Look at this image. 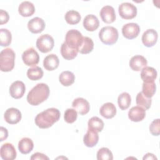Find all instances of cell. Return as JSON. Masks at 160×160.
I'll return each instance as SVG.
<instances>
[{
	"mask_svg": "<svg viewBox=\"0 0 160 160\" xmlns=\"http://www.w3.org/2000/svg\"><path fill=\"white\" fill-rule=\"evenodd\" d=\"M30 159H31V160H36V159H42V160L47 159V160H48V159H49V158H48V156H46L45 154L38 152L34 153V154L31 156V157L30 158Z\"/></svg>",
	"mask_w": 160,
	"mask_h": 160,
	"instance_id": "cell-40",
	"label": "cell"
},
{
	"mask_svg": "<svg viewBox=\"0 0 160 160\" xmlns=\"http://www.w3.org/2000/svg\"><path fill=\"white\" fill-rule=\"evenodd\" d=\"M49 88L45 83H38L27 95V101L32 106H38L45 101L49 96Z\"/></svg>",
	"mask_w": 160,
	"mask_h": 160,
	"instance_id": "cell-2",
	"label": "cell"
},
{
	"mask_svg": "<svg viewBox=\"0 0 160 160\" xmlns=\"http://www.w3.org/2000/svg\"><path fill=\"white\" fill-rule=\"evenodd\" d=\"M159 119H154L149 126V131L153 136H159L160 134Z\"/></svg>",
	"mask_w": 160,
	"mask_h": 160,
	"instance_id": "cell-38",
	"label": "cell"
},
{
	"mask_svg": "<svg viewBox=\"0 0 160 160\" xmlns=\"http://www.w3.org/2000/svg\"><path fill=\"white\" fill-rule=\"evenodd\" d=\"M131 102V98L128 92H124L120 94L118 98V104L121 110L127 109Z\"/></svg>",
	"mask_w": 160,
	"mask_h": 160,
	"instance_id": "cell-29",
	"label": "cell"
},
{
	"mask_svg": "<svg viewBox=\"0 0 160 160\" xmlns=\"http://www.w3.org/2000/svg\"><path fill=\"white\" fill-rule=\"evenodd\" d=\"M156 70L150 66H146L142 70L141 72V78L144 82H152L157 78Z\"/></svg>",
	"mask_w": 160,
	"mask_h": 160,
	"instance_id": "cell-20",
	"label": "cell"
},
{
	"mask_svg": "<svg viewBox=\"0 0 160 160\" xmlns=\"http://www.w3.org/2000/svg\"><path fill=\"white\" fill-rule=\"evenodd\" d=\"M0 141H3L6 139H7L8 136V132L6 128L1 126L0 128Z\"/></svg>",
	"mask_w": 160,
	"mask_h": 160,
	"instance_id": "cell-41",
	"label": "cell"
},
{
	"mask_svg": "<svg viewBox=\"0 0 160 160\" xmlns=\"http://www.w3.org/2000/svg\"><path fill=\"white\" fill-rule=\"evenodd\" d=\"M78 118V112L73 108H68L64 112V118L66 122L68 123H73L76 121Z\"/></svg>",
	"mask_w": 160,
	"mask_h": 160,
	"instance_id": "cell-37",
	"label": "cell"
},
{
	"mask_svg": "<svg viewBox=\"0 0 160 160\" xmlns=\"http://www.w3.org/2000/svg\"><path fill=\"white\" fill-rule=\"evenodd\" d=\"M22 59L25 65L34 66L39 61V55L32 47L25 50L22 54Z\"/></svg>",
	"mask_w": 160,
	"mask_h": 160,
	"instance_id": "cell-8",
	"label": "cell"
},
{
	"mask_svg": "<svg viewBox=\"0 0 160 160\" xmlns=\"http://www.w3.org/2000/svg\"><path fill=\"white\" fill-rule=\"evenodd\" d=\"M26 86L23 82L16 81L13 82L9 88V93L12 98L14 99H20L24 94Z\"/></svg>",
	"mask_w": 160,
	"mask_h": 160,
	"instance_id": "cell-12",
	"label": "cell"
},
{
	"mask_svg": "<svg viewBox=\"0 0 160 160\" xmlns=\"http://www.w3.org/2000/svg\"><path fill=\"white\" fill-rule=\"evenodd\" d=\"M104 122L101 119L97 116L92 117L89 119L88 122V129L97 132L102 131L104 128Z\"/></svg>",
	"mask_w": 160,
	"mask_h": 160,
	"instance_id": "cell-28",
	"label": "cell"
},
{
	"mask_svg": "<svg viewBox=\"0 0 160 160\" xmlns=\"http://www.w3.org/2000/svg\"><path fill=\"white\" fill-rule=\"evenodd\" d=\"M140 32V27L137 23L129 22L124 24L122 28V34L128 39L136 38Z\"/></svg>",
	"mask_w": 160,
	"mask_h": 160,
	"instance_id": "cell-9",
	"label": "cell"
},
{
	"mask_svg": "<svg viewBox=\"0 0 160 160\" xmlns=\"http://www.w3.org/2000/svg\"><path fill=\"white\" fill-rule=\"evenodd\" d=\"M100 16L103 22L110 24L116 20V13L113 7L111 6H105L100 11Z\"/></svg>",
	"mask_w": 160,
	"mask_h": 160,
	"instance_id": "cell-16",
	"label": "cell"
},
{
	"mask_svg": "<svg viewBox=\"0 0 160 160\" xmlns=\"http://www.w3.org/2000/svg\"><path fill=\"white\" fill-rule=\"evenodd\" d=\"M82 35L79 31L71 29L68 31L66 34L64 42L70 48L75 49L78 51L82 43Z\"/></svg>",
	"mask_w": 160,
	"mask_h": 160,
	"instance_id": "cell-5",
	"label": "cell"
},
{
	"mask_svg": "<svg viewBox=\"0 0 160 160\" xmlns=\"http://www.w3.org/2000/svg\"><path fill=\"white\" fill-rule=\"evenodd\" d=\"M59 80L62 85L64 86H69L74 82L75 76L72 72L65 71L60 74Z\"/></svg>",
	"mask_w": 160,
	"mask_h": 160,
	"instance_id": "cell-26",
	"label": "cell"
},
{
	"mask_svg": "<svg viewBox=\"0 0 160 160\" xmlns=\"http://www.w3.org/2000/svg\"><path fill=\"white\" fill-rule=\"evenodd\" d=\"M158 32L153 29H147L142 36V42L143 44L148 48L156 44L158 41Z\"/></svg>",
	"mask_w": 160,
	"mask_h": 160,
	"instance_id": "cell-15",
	"label": "cell"
},
{
	"mask_svg": "<svg viewBox=\"0 0 160 160\" xmlns=\"http://www.w3.org/2000/svg\"><path fill=\"white\" fill-rule=\"evenodd\" d=\"M34 148V144L31 139L23 138L18 142V149L21 154H27L29 153Z\"/></svg>",
	"mask_w": 160,
	"mask_h": 160,
	"instance_id": "cell-25",
	"label": "cell"
},
{
	"mask_svg": "<svg viewBox=\"0 0 160 160\" xmlns=\"http://www.w3.org/2000/svg\"><path fill=\"white\" fill-rule=\"evenodd\" d=\"M97 159L98 160H112V152L108 148H101L97 152Z\"/></svg>",
	"mask_w": 160,
	"mask_h": 160,
	"instance_id": "cell-36",
	"label": "cell"
},
{
	"mask_svg": "<svg viewBox=\"0 0 160 160\" xmlns=\"http://www.w3.org/2000/svg\"><path fill=\"white\" fill-rule=\"evenodd\" d=\"M120 16L124 19H131L137 15V8L130 2H122L118 8Z\"/></svg>",
	"mask_w": 160,
	"mask_h": 160,
	"instance_id": "cell-7",
	"label": "cell"
},
{
	"mask_svg": "<svg viewBox=\"0 0 160 160\" xmlns=\"http://www.w3.org/2000/svg\"><path fill=\"white\" fill-rule=\"evenodd\" d=\"M82 24L86 30L92 32L98 28L99 21L95 15L88 14L84 18Z\"/></svg>",
	"mask_w": 160,
	"mask_h": 160,
	"instance_id": "cell-19",
	"label": "cell"
},
{
	"mask_svg": "<svg viewBox=\"0 0 160 160\" xmlns=\"http://www.w3.org/2000/svg\"><path fill=\"white\" fill-rule=\"evenodd\" d=\"M44 21L39 17H35L30 19L28 22V28L32 33L38 34L43 31L45 28Z\"/></svg>",
	"mask_w": 160,
	"mask_h": 160,
	"instance_id": "cell-14",
	"label": "cell"
},
{
	"mask_svg": "<svg viewBox=\"0 0 160 160\" xmlns=\"http://www.w3.org/2000/svg\"><path fill=\"white\" fill-rule=\"evenodd\" d=\"M64 18L68 24L74 25L80 22L81 16L79 12L75 10H69L66 13Z\"/></svg>",
	"mask_w": 160,
	"mask_h": 160,
	"instance_id": "cell-31",
	"label": "cell"
},
{
	"mask_svg": "<svg viewBox=\"0 0 160 160\" xmlns=\"http://www.w3.org/2000/svg\"><path fill=\"white\" fill-rule=\"evenodd\" d=\"M94 48V42L89 37H83L82 43L78 49V52L81 54H86L91 52Z\"/></svg>",
	"mask_w": 160,
	"mask_h": 160,
	"instance_id": "cell-30",
	"label": "cell"
},
{
	"mask_svg": "<svg viewBox=\"0 0 160 160\" xmlns=\"http://www.w3.org/2000/svg\"><path fill=\"white\" fill-rule=\"evenodd\" d=\"M16 54L11 48H6L0 53V69L2 72H9L14 67Z\"/></svg>",
	"mask_w": 160,
	"mask_h": 160,
	"instance_id": "cell-3",
	"label": "cell"
},
{
	"mask_svg": "<svg viewBox=\"0 0 160 160\" xmlns=\"http://www.w3.org/2000/svg\"><path fill=\"white\" fill-rule=\"evenodd\" d=\"M59 64L58 57L54 54H50L43 60V66L48 71H53L58 68Z\"/></svg>",
	"mask_w": 160,
	"mask_h": 160,
	"instance_id": "cell-21",
	"label": "cell"
},
{
	"mask_svg": "<svg viewBox=\"0 0 160 160\" xmlns=\"http://www.w3.org/2000/svg\"><path fill=\"white\" fill-rule=\"evenodd\" d=\"M72 106L80 115L87 114L90 109L89 102L82 98H78L74 99L72 102Z\"/></svg>",
	"mask_w": 160,
	"mask_h": 160,
	"instance_id": "cell-13",
	"label": "cell"
},
{
	"mask_svg": "<svg viewBox=\"0 0 160 160\" xmlns=\"http://www.w3.org/2000/svg\"><path fill=\"white\" fill-rule=\"evenodd\" d=\"M148 64L146 59L141 55H135L129 60L130 68L135 71L142 70Z\"/></svg>",
	"mask_w": 160,
	"mask_h": 160,
	"instance_id": "cell-17",
	"label": "cell"
},
{
	"mask_svg": "<svg viewBox=\"0 0 160 160\" xmlns=\"http://www.w3.org/2000/svg\"><path fill=\"white\" fill-rule=\"evenodd\" d=\"M98 141L99 136L98 132L88 129L83 138V142L85 146L89 148H92L98 144Z\"/></svg>",
	"mask_w": 160,
	"mask_h": 160,
	"instance_id": "cell-23",
	"label": "cell"
},
{
	"mask_svg": "<svg viewBox=\"0 0 160 160\" xmlns=\"http://www.w3.org/2000/svg\"><path fill=\"white\" fill-rule=\"evenodd\" d=\"M156 91V85L152 82H144L142 83V93L143 95L148 98H151L155 94Z\"/></svg>",
	"mask_w": 160,
	"mask_h": 160,
	"instance_id": "cell-33",
	"label": "cell"
},
{
	"mask_svg": "<svg viewBox=\"0 0 160 160\" xmlns=\"http://www.w3.org/2000/svg\"><path fill=\"white\" fill-rule=\"evenodd\" d=\"M136 102L139 106L146 110L150 108L152 103V100L151 98H148L145 97L142 92H139L136 96Z\"/></svg>",
	"mask_w": 160,
	"mask_h": 160,
	"instance_id": "cell-34",
	"label": "cell"
},
{
	"mask_svg": "<svg viewBox=\"0 0 160 160\" xmlns=\"http://www.w3.org/2000/svg\"><path fill=\"white\" fill-rule=\"evenodd\" d=\"M142 159H143L144 160V159H157V158H156L153 154L149 152V153L146 154L144 156V157H143Z\"/></svg>",
	"mask_w": 160,
	"mask_h": 160,
	"instance_id": "cell-42",
	"label": "cell"
},
{
	"mask_svg": "<svg viewBox=\"0 0 160 160\" xmlns=\"http://www.w3.org/2000/svg\"><path fill=\"white\" fill-rule=\"evenodd\" d=\"M9 19V14L7 11L1 9L0 10V24H6L8 22Z\"/></svg>",
	"mask_w": 160,
	"mask_h": 160,
	"instance_id": "cell-39",
	"label": "cell"
},
{
	"mask_svg": "<svg viewBox=\"0 0 160 160\" xmlns=\"http://www.w3.org/2000/svg\"><path fill=\"white\" fill-rule=\"evenodd\" d=\"M11 32L7 29H0V45L1 46H8L11 43Z\"/></svg>",
	"mask_w": 160,
	"mask_h": 160,
	"instance_id": "cell-35",
	"label": "cell"
},
{
	"mask_svg": "<svg viewBox=\"0 0 160 160\" xmlns=\"http://www.w3.org/2000/svg\"><path fill=\"white\" fill-rule=\"evenodd\" d=\"M22 118L21 111L15 108H8L4 112V118L5 121L10 124L18 123Z\"/></svg>",
	"mask_w": 160,
	"mask_h": 160,
	"instance_id": "cell-11",
	"label": "cell"
},
{
	"mask_svg": "<svg viewBox=\"0 0 160 160\" xmlns=\"http://www.w3.org/2000/svg\"><path fill=\"white\" fill-rule=\"evenodd\" d=\"M18 12L23 17H29L34 13L35 7L30 1H23L19 6Z\"/></svg>",
	"mask_w": 160,
	"mask_h": 160,
	"instance_id": "cell-24",
	"label": "cell"
},
{
	"mask_svg": "<svg viewBox=\"0 0 160 160\" xmlns=\"http://www.w3.org/2000/svg\"><path fill=\"white\" fill-rule=\"evenodd\" d=\"M36 45L41 52L46 53L51 51L54 48V41L51 35L44 34L37 39Z\"/></svg>",
	"mask_w": 160,
	"mask_h": 160,
	"instance_id": "cell-6",
	"label": "cell"
},
{
	"mask_svg": "<svg viewBox=\"0 0 160 160\" xmlns=\"http://www.w3.org/2000/svg\"><path fill=\"white\" fill-rule=\"evenodd\" d=\"M78 51L68 47L65 42H63L61 46V53L63 58L67 60L74 59L78 55Z\"/></svg>",
	"mask_w": 160,
	"mask_h": 160,
	"instance_id": "cell-27",
	"label": "cell"
},
{
	"mask_svg": "<svg viewBox=\"0 0 160 160\" xmlns=\"http://www.w3.org/2000/svg\"><path fill=\"white\" fill-rule=\"evenodd\" d=\"M145 116L146 110L139 106L131 108L128 112V118L133 122L141 121L144 119Z\"/></svg>",
	"mask_w": 160,
	"mask_h": 160,
	"instance_id": "cell-18",
	"label": "cell"
},
{
	"mask_svg": "<svg viewBox=\"0 0 160 160\" xmlns=\"http://www.w3.org/2000/svg\"><path fill=\"white\" fill-rule=\"evenodd\" d=\"M100 114L106 119H111L116 114V108L112 102L104 103L99 109Z\"/></svg>",
	"mask_w": 160,
	"mask_h": 160,
	"instance_id": "cell-22",
	"label": "cell"
},
{
	"mask_svg": "<svg viewBox=\"0 0 160 160\" xmlns=\"http://www.w3.org/2000/svg\"><path fill=\"white\" fill-rule=\"evenodd\" d=\"M43 74L42 69L39 66L29 68L27 71V76L31 81H37L41 79Z\"/></svg>",
	"mask_w": 160,
	"mask_h": 160,
	"instance_id": "cell-32",
	"label": "cell"
},
{
	"mask_svg": "<svg viewBox=\"0 0 160 160\" xmlns=\"http://www.w3.org/2000/svg\"><path fill=\"white\" fill-rule=\"evenodd\" d=\"M118 31L112 26H105L101 29L99 32V38L101 41L106 45H112L118 39Z\"/></svg>",
	"mask_w": 160,
	"mask_h": 160,
	"instance_id": "cell-4",
	"label": "cell"
},
{
	"mask_svg": "<svg viewBox=\"0 0 160 160\" xmlns=\"http://www.w3.org/2000/svg\"><path fill=\"white\" fill-rule=\"evenodd\" d=\"M0 155L4 160H13L16 158V151L14 146L9 142L3 144L0 149Z\"/></svg>",
	"mask_w": 160,
	"mask_h": 160,
	"instance_id": "cell-10",
	"label": "cell"
},
{
	"mask_svg": "<svg viewBox=\"0 0 160 160\" xmlns=\"http://www.w3.org/2000/svg\"><path fill=\"white\" fill-rule=\"evenodd\" d=\"M61 116L60 111L54 108H48L39 113L35 118V124L41 129L51 127L58 121Z\"/></svg>",
	"mask_w": 160,
	"mask_h": 160,
	"instance_id": "cell-1",
	"label": "cell"
}]
</instances>
